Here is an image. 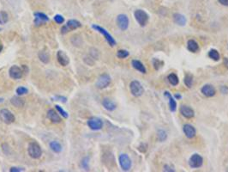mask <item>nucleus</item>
<instances>
[{
	"label": "nucleus",
	"instance_id": "nucleus-1",
	"mask_svg": "<svg viewBox=\"0 0 228 172\" xmlns=\"http://www.w3.org/2000/svg\"><path fill=\"white\" fill-rule=\"evenodd\" d=\"M28 153L32 158L38 159L42 155V149L37 142H30L28 146Z\"/></svg>",
	"mask_w": 228,
	"mask_h": 172
},
{
	"label": "nucleus",
	"instance_id": "nucleus-2",
	"mask_svg": "<svg viewBox=\"0 0 228 172\" xmlns=\"http://www.w3.org/2000/svg\"><path fill=\"white\" fill-rule=\"evenodd\" d=\"M92 28L95 30V31H98L99 33L103 35L105 39H106V41H107L108 44L111 46V47H114L115 45H116V41L114 40V38L112 37L111 34H109V32L107 31V30L105 29L104 28L102 27H100L99 25H96V24H93L92 25Z\"/></svg>",
	"mask_w": 228,
	"mask_h": 172
},
{
	"label": "nucleus",
	"instance_id": "nucleus-3",
	"mask_svg": "<svg viewBox=\"0 0 228 172\" xmlns=\"http://www.w3.org/2000/svg\"><path fill=\"white\" fill-rule=\"evenodd\" d=\"M82 27V23L80 22L77 20H74V19H71V20H69L67 22V23L62 27L61 29V33L63 34H67L68 32H70L72 30H76L81 28Z\"/></svg>",
	"mask_w": 228,
	"mask_h": 172
},
{
	"label": "nucleus",
	"instance_id": "nucleus-4",
	"mask_svg": "<svg viewBox=\"0 0 228 172\" xmlns=\"http://www.w3.org/2000/svg\"><path fill=\"white\" fill-rule=\"evenodd\" d=\"M0 120L5 124L9 125L13 123L16 120V118H15V115L12 112L9 111L7 108H3L0 110Z\"/></svg>",
	"mask_w": 228,
	"mask_h": 172
},
{
	"label": "nucleus",
	"instance_id": "nucleus-5",
	"mask_svg": "<svg viewBox=\"0 0 228 172\" xmlns=\"http://www.w3.org/2000/svg\"><path fill=\"white\" fill-rule=\"evenodd\" d=\"M111 81H112L111 77L108 74L105 73V74H102V75H100L98 77L97 81L95 83V86L98 89H99V90H103V89H105V88H107V87L110 85Z\"/></svg>",
	"mask_w": 228,
	"mask_h": 172
},
{
	"label": "nucleus",
	"instance_id": "nucleus-6",
	"mask_svg": "<svg viewBox=\"0 0 228 172\" xmlns=\"http://www.w3.org/2000/svg\"><path fill=\"white\" fill-rule=\"evenodd\" d=\"M129 90H130L131 94L133 95L134 96H136V97L141 96L143 94V92H144V89H143V87L141 84V83L136 81V80H134V81L130 83V84H129Z\"/></svg>",
	"mask_w": 228,
	"mask_h": 172
},
{
	"label": "nucleus",
	"instance_id": "nucleus-7",
	"mask_svg": "<svg viewBox=\"0 0 228 172\" xmlns=\"http://www.w3.org/2000/svg\"><path fill=\"white\" fill-rule=\"evenodd\" d=\"M134 16H135V18H136V20L139 25L142 26V27L146 26L147 22L148 21V15L144 10H136L134 13Z\"/></svg>",
	"mask_w": 228,
	"mask_h": 172
},
{
	"label": "nucleus",
	"instance_id": "nucleus-8",
	"mask_svg": "<svg viewBox=\"0 0 228 172\" xmlns=\"http://www.w3.org/2000/svg\"><path fill=\"white\" fill-rule=\"evenodd\" d=\"M118 161H119V164H120L121 169L125 171H128L130 170L131 165H132V162L131 159L129 158V157L127 154H123L119 155L118 158Z\"/></svg>",
	"mask_w": 228,
	"mask_h": 172
},
{
	"label": "nucleus",
	"instance_id": "nucleus-9",
	"mask_svg": "<svg viewBox=\"0 0 228 172\" xmlns=\"http://www.w3.org/2000/svg\"><path fill=\"white\" fill-rule=\"evenodd\" d=\"M87 124L88 126V127L93 131H98L103 127V121L98 117L89 118L87 121Z\"/></svg>",
	"mask_w": 228,
	"mask_h": 172
},
{
	"label": "nucleus",
	"instance_id": "nucleus-10",
	"mask_svg": "<svg viewBox=\"0 0 228 172\" xmlns=\"http://www.w3.org/2000/svg\"><path fill=\"white\" fill-rule=\"evenodd\" d=\"M117 24L121 30L125 31L129 27V18L125 14H120L117 17Z\"/></svg>",
	"mask_w": 228,
	"mask_h": 172
},
{
	"label": "nucleus",
	"instance_id": "nucleus-11",
	"mask_svg": "<svg viewBox=\"0 0 228 172\" xmlns=\"http://www.w3.org/2000/svg\"><path fill=\"white\" fill-rule=\"evenodd\" d=\"M23 70L21 67H19L17 65H13L11 66L9 70V77L13 79H20L22 78L23 76Z\"/></svg>",
	"mask_w": 228,
	"mask_h": 172
},
{
	"label": "nucleus",
	"instance_id": "nucleus-12",
	"mask_svg": "<svg viewBox=\"0 0 228 172\" xmlns=\"http://www.w3.org/2000/svg\"><path fill=\"white\" fill-rule=\"evenodd\" d=\"M35 16V20H34V23L35 26H40L45 24L47 22L49 21V17L47 16L45 13L42 12H35L34 14Z\"/></svg>",
	"mask_w": 228,
	"mask_h": 172
},
{
	"label": "nucleus",
	"instance_id": "nucleus-13",
	"mask_svg": "<svg viewBox=\"0 0 228 172\" xmlns=\"http://www.w3.org/2000/svg\"><path fill=\"white\" fill-rule=\"evenodd\" d=\"M203 163V159L199 154H194L190 157L189 160V166L194 169L200 168Z\"/></svg>",
	"mask_w": 228,
	"mask_h": 172
},
{
	"label": "nucleus",
	"instance_id": "nucleus-14",
	"mask_svg": "<svg viewBox=\"0 0 228 172\" xmlns=\"http://www.w3.org/2000/svg\"><path fill=\"white\" fill-rule=\"evenodd\" d=\"M57 60H58V62L59 63V64H61L62 66H66L69 63V57L65 52L62 51V50H59L57 53Z\"/></svg>",
	"mask_w": 228,
	"mask_h": 172
},
{
	"label": "nucleus",
	"instance_id": "nucleus-15",
	"mask_svg": "<svg viewBox=\"0 0 228 172\" xmlns=\"http://www.w3.org/2000/svg\"><path fill=\"white\" fill-rule=\"evenodd\" d=\"M47 117L48 120H50L52 123H54V124L60 123L62 121V119H61L59 115L54 109H49L47 111Z\"/></svg>",
	"mask_w": 228,
	"mask_h": 172
},
{
	"label": "nucleus",
	"instance_id": "nucleus-16",
	"mask_svg": "<svg viewBox=\"0 0 228 172\" xmlns=\"http://www.w3.org/2000/svg\"><path fill=\"white\" fill-rule=\"evenodd\" d=\"M180 113L182 115L187 118V119H190V118H193L194 115H195V112L194 110L189 106H185V105H183L180 107Z\"/></svg>",
	"mask_w": 228,
	"mask_h": 172
},
{
	"label": "nucleus",
	"instance_id": "nucleus-17",
	"mask_svg": "<svg viewBox=\"0 0 228 172\" xmlns=\"http://www.w3.org/2000/svg\"><path fill=\"white\" fill-rule=\"evenodd\" d=\"M102 105L103 107L108 110V111H114L116 109L117 105L116 103H114L112 100H111L110 98H107V97H105V98L102 100Z\"/></svg>",
	"mask_w": 228,
	"mask_h": 172
},
{
	"label": "nucleus",
	"instance_id": "nucleus-18",
	"mask_svg": "<svg viewBox=\"0 0 228 172\" xmlns=\"http://www.w3.org/2000/svg\"><path fill=\"white\" fill-rule=\"evenodd\" d=\"M202 93L205 96L212 97V96H215L216 91H215V89L214 88V86H212L211 84H205L202 88Z\"/></svg>",
	"mask_w": 228,
	"mask_h": 172
},
{
	"label": "nucleus",
	"instance_id": "nucleus-19",
	"mask_svg": "<svg viewBox=\"0 0 228 172\" xmlns=\"http://www.w3.org/2000/svg\"><path fill=\"white\" fill-rule=\"evenodd\" d=\"M184 133H185V136L189 139H192L196 136V129L193 126H191L190 124H185L184 126Z\"/></svg>",
	"mask_w": 228,
	"mask_h": 172
},
{
	"label": "nucleus",
	"instance_id": "nucleus-20",
	"mask_svg": "<svg viewBox=\"0 0 228 172\" xmlns=\"http://www.w3.org/2000/svg\"><path fill=\"white\" fill-rule=\"evenodd\" d=\"M173 21L178 25L185 26L186 24L187 20L184 15L179 14V13H175V14H173Z\"/></svg>",
	"mask_w": 228,
	"mask_h": 172
},
{
	"label": "nucleus",
	"instance_id": "nucleus-21",
	"mask_svg": "<svg viewBox=\"0 0 228 172\" xmlns=\"http://www.w3.org/2000/svg\"><path fill=\"white\" fill-rule=\"evenodd\" d=\"M164 96L168 99V101H169V106H170V109H171V111L172 112H175L176 111V108H177V103L175 102V100L173 98V96H172V95L170 94L168 91H166L165 93H164Z\"/></svg>",
	"mask_w": 228,
	"mask_h": 172
},
{
	"label": "nucleus",
	"instance_id": "nucleus-22",
	"mask_svg": "<svg viewBox=\"0 0 228 172\" xmlns=\"http://www.w3.org/2000/svg\"><path fill=\"white\" fill-rule=\"evenodd\" d=\"M131 64H132V66H133L134 68L136 69V70H137L138 72L143 73V74H145L147 72V70L145 68V66L143 65V64H142L141 61L134 60L131 61Z\"/></svg>",
	"mask_w": 228,
	"mask_h": 172
},
{
	"label": "nucleus",
	"instance_id": "nucleus-23",
	"mask_svg": "<svg viewBox=\"0 0 228 172\" xmlns=\"http://www.w3.org/2000/svg\"><path fill=\"white\" fill-rule=\"evenodd\" d=\"M49 146H50L51 150L53 152H55V153H60L61 151H62V146H61V144L58 141L53 140V141L50 142Z\"/></svg>",
	"mask_w": 228,
	"mask_h": 172
},
{
	"label": "nucleus",
	"instance_id": "nucleus-24",
	"mask_svg": "<svg viewBox=\"0 0 228 172\" xmlns=\"http://www.w3.org/2000/svg\"><path fill=\"white\" fill-rule=\"evenodd\" d=\"M187 48L191 53H196L199 50V45L198 43L194 40H189L187 42Z\"/></svg>",
	"mask_w": 228,
	"mask_h": 172
},
{
	"label": "nucleus",
	"instance_id": "nucleus-25",
	"mask_svg": "<svg viewBox=\"0 0 228 172\" xmlns=\"http://www.w3.org/2000/svg\"><path fill=\"white\" fill-rule=\"evenodd\" d=\"M39 59L41 62H43L44 64H48L50 62V54L48 53L47 51H39Z\"/></svg>",
	"mask_w": 228,
	"mask_h": 172
},
{
	"label": "nucleus",
	"instance_id": "nucleus-26",
	"mask_svg": "<svg viewBox=\"0 0 228 172\" xmlns=\"http://www.w3.org/2000/svg\"><path fill=\"white\" fill-rule=\"evenodd\" d=\"M10 103H11V104H13L15 107L17 108H21L24 106V101H23V99L19 97V96H13L12 98L10 99Z\"/></svg>",
	"mask_w": 228,
	"mask_h": 172
},
{
	"label": "nucleus",
	"instance_id": "nucleus-27",
	"mask_svg": "<svg viewBox=\"0 0 228 172\" xmlns=\"http://www.w3.org/2000/svg\"><path fill=\"white\" fill-rule=\"evenodd\" d=\"M167 79L169 83L173 86H176L178 84V83H179V80H178V77L177 76L176 74H174V73H171L169 76L167 77Z\"/></svg>",
	"mask_w": 228,
	"mask_h": 172
},
{
	"label": "nucleus",
	"instance_id": "nucleus-28",
	"mask_svg": "<svg viewBox=\"0 0 228 172\" xmlns=\"http://www.w3.org/2000/svg\"><path fill=\"white\" fill-rule=\"evenodd\" d=\"M208 57L213 60H215V61H218V60H219V58H220L218 51L215 50V49H212V50L208 52Z\"/></svg>",
	"mask_w": 228,
	"mask_h": 172
},
{
	"label": "nucleus",
	"instance_id": "nucleus-29",
	"mask_svg": "<svg viewBox=\"0 0 228 172\" xmlns=\"http://www.w3.org/2000/svg\"><path fill=\"white\" fill-rule=\"evenodd\" d=\"M8 21H9L8 14L5 11H0V24L4 25L5 23H7Z\"/></svg>",
	"mask_w": 228,
	"mask_h": 172
},
{
	"label": "nucleus",
	"instance_id": "nucleus-30",
	"mask_svg": "<svg viewBox=\"0 0 228 172\" xmlns=\"http://www.w3.org/2000/svg\"><path fill=\"white\" fill-rule=\"evenodd\" d=\"M185 84L188 88H191L193 84V76L191 74H187L185 77Z\"/></svg>",
	"mask_w": 228,
	"mask_h": 172
},
{
	"label": "nucleus",
	"instance_id": "nucleus-31",
	"mask_svg": "<svg viewBox=\"0 0 228 172\" xmlns=\"http://www.w3.org/2000/svg\"><path fill=\"white\" fill-rule=\"evenodd\" d=\"M129 55V52L127 51V50H125V49H120V50H118V53H117V56L119 59H125V58H127Z\"/></svg>",
	"mask_w": 228,
	"mask_h": 172
},
{
	"label": "nucleus",
	"instance_id": "nucleus-32",
	"mask_svg": "<svg viewBox=\"0 0 228 172\" xmlns=\"http://www.w3.org/2000/svg\"><path fill=\"white\" fill-rule=\"evenodd\" d=\"M157 137L160 141H165L166 139V138H167V135H166V133L164 130H159L158 133H157Z\"/></svg>",
	"mask_w": 228,
	"mask_h": 172
},
{
	"label": "nucleus",
	"instance_id": "nucleus-33",
	"mask_svg": "<svg viewBox=\"0 0 228 172\" xmlns=\"http://www.w3.org/2000/svg\"><path fill=\"white\" fill-rule=\"evenodd\" d=\"M28 90L27 89L26 87H23V86H20V87H18L17 89V94L18 96H23V95H26L28 94Z\"/></svg>",
	"mask_w": 228,
	"mask_h": 172
},
{
	"label": "nucleus",
	"instance_id": "nucleus-34",
	"mask_svg": "<svg viewBox=\"0 0 228 172\" xmlns=\"http://www.w3.org/2000/svg\"><path fill=\"white\" fill-rule=\"evenodd\" d=\"M55 108L57 109V111L58 112L59 114L61 115V116H63L64 118H68L69 117V115H68V113L67 112L65 111V110H64L62 108L60 107V106H58V105H55Z\"/></svg>",
	"mask_w": 228,
	"mask_h": 172
},
{
	"label": "nucleus",
	"instance_id": "nucleus-35",
	"mask_svg": "<svg viewBox=\"0 0 228 172\" xmlns=\"http://www.w3.org/2000/svg\"><path fill=\"white\" fill-rule=\"evenodd\" d=\"M88 161H89V158H84L82 159V161H81V167L83 168L84 170H88V168H89V165H88Z\"/></svg>",
	"mask_w": 228,
	"mask_h": 172
},
{
	"label": "nucleus",
	"instance_id": "nucleus-36",
	"mask_svg": "<svg viewBox=\"0 0 228 172\" xmlns=\"http://www.w3.org/2000/svg\"><path fill=\"white\" fill-rule=\"evenodd\" d=\"M53 20L58 24H62L65 22V18H64L63 16H61V15H56V16H54V17H53Z\"/></svg>",
	"mask_w": 228,
	"mask_h": 172
},
{
	"label": "nucleus",
	"instance_id": "nucleus-37",
	"mask_svg": "<svg viewBox=\"0 0 228 172\" xmlns=\"http://www.w3.org/2000/svg\"><path fill=\"white\" fill-rule=\"evenodd\" d=\"M138 150H140V151H142V152H145L148 150V145L145 144V143H142L140 146L138 147Z\"/></svg>",
	"mask_w": 228,
	"mask_h": 172
},
{
	"label": "nucleus",
	"instance_id": "nucleus-38",
	"mask_svg": "<svg viewBox=\"0 0 228 172\" xmlns=\"http://www.w3.org/2000/svg\"><path fill=\"white\" fill-rule=\"evenodd\" d=\"M153 64H154V66H155V68L156 70H159V67H160V64H162V62L159 61V60H157V59H155L154 61H153Z\"/></svg>",
	"mask_w": 228,
	"mask_h": 172
},
{
	"label": "nucleus",
	"instance_id": "nucleus-39",
	"mask_svg": "<svg viewBox=\"0 0 228 172\" xmlns=\"http://www.w3.org/2000/svg\"><path fill=\"white\" fill-rule=\"evenodd\" d=\"M25 170L23 168H20V167H11L9 169V171L10 172H22L24 171Z\"/></svg>",
	"mask_w": 228,
	"mask_h": 172
},
{
	"label": "nucleus",
	"instance_id": "nucleus-40",
	"mask_svg": "<svg viewBox=\"0 0 228 172\" xmlns=\"http://www.w3.org/2000/svg\"><path fill=\"white\" fill-rule=\"evenodd\" d=\"M164 170L165 171H174V169L172 167H170L169 165H165L164 166Z\"/></svg>",
	"mask_w": 228,
	"mask_h": 172
},
{
	"label": "nucleus",
	"instance_id": "nucleus-41",
	"mask_svg": "<svg viewBox=\"0 0 228 172\" xmlns=\"http://www.w3.org/2000/svg\"><path fill=\"white\" fill-rule=\"evenodd\" d=\"M54 98L58 99V101H62L63 103H65V102H66V97H64V96H55Z\"/></svg>",
	"mask_w": 228,
	"mask_h": 172
},
{
	"label": "nucleus",
	"instance_id": "nucleus-42",
	"mask_svg": "<svg viewBox=\"0 0 228 172\" xmlns=\"http://www.w3.org/2000/svg\"><path fill=\"white\" fill-rule=\"evenodd\" d=\"M219 4H221L224 6H228V0H218Z\"/></svg>",
	"mask_w": 228,
	"mask_h": 172
},
{
	"label": "nucleus",
	"instance_id": "nucleus-43",
	"mask_svg": "<svg viewBox=\"0 0 228 172\" xmlns=\"http://www.w3.org/2000/svg\"><path fill=\"white\" fill-rule=\"evenodd\" d=\"M220 90L223 92L224 94H226V93H228V88L227 87H226V86H222V87H221V89H220Z\"/></svg>",
	"mask_w": 228,
	"mask_h": 172
},
{
	"label": "nucleus",
	"instance_id": "nucleus-44",
	"mask_svg": "<svg viewBox=\"0 0 228 172\" xmlns=\"http://www.w3.org/2000/svg\"><path fill=\"white\" fill-rule=\"evenodd\" d=\"M223 63H224V65H225V66L228 69V59L227 58H225V59H224Z\"/></svg>",
	"mask_w": 228,
	"mask_h": 172
},
{
	"label": "nucleus",
	"instance_id": "nucleus-45",
	"mask_svg": "<svg viewBox=\"0 0 228 172\" xmlns=\"http://www.w3.org/2000/svg\"><path fill=\"white\" fill-rule=\"evenodd\" d=\"M2 50H3V44L0 41V53L2 52Z\"/></svg>",
	"mask_w": 228,
	"mask_h": 172
},
{
	"label": "nucleus",
	"instance_id": "nucleus-46",
	"mask_svg": "<svg viewBox=\"0 0 228 172\" xmlns=\"http://www.w3.org/2000/svg\"><path fill=\"white\" fill-rule=\"evenodd\" d=\"M175 97H176V98H178V99H180L181 96H179L178 94H176V95H175Z\"/></svg>",
	"mask_w": 228,
	"mask_h": 172
},
{
	"label": "nucleus",
	"instance_id": "nucleus-47",
	"mask_svg": "<svg viewBox=\"0 0 228 172\" xmlns=\"http://www.w3.org/2000/svg\"><path fill=\"white\" fill-rule=\"evenodd\" d=\"M4 101H5V99L2 98V97H0V103H2Z\"/></svg>",
	"mask_w": 228,
	"mask_h": 172
},
{
	"label": "nucleus",
	"instance_id": "nucleus-48",
	"mask_svg": "<svg viewBox=\"0 0 228 172\" xmlns=\"http://www.w3.org/2000/svg\"><path fill=\"white\" fill-rule=\"evenodd\" d=\"M0 31H1V28H0Z\"/></svg>",
	"mask_w": 228,
	"mask_h": 172
}]
</instances>
